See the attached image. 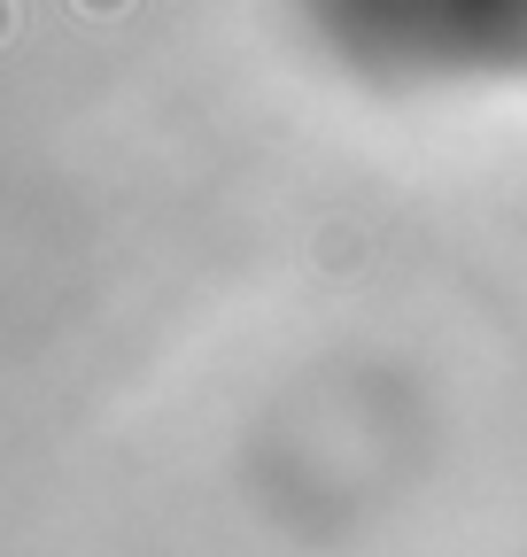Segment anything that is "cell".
Returning a JSON list of instances; mask_svg holds the SVG:
<instances>
[{
  "mask_svg": "<svg viewBox=\"0 0 527 557\" xmlns=\"http://www.w3.org/2000/svg\"><path fill=\"white\" fill-rule=\"evenodd\" d=\"M86 9H117V0H86Z\"/></svg>",
  "mask_w": 527,
  "mask_h": 557,
  "instance_id": "1",
  "label": "cell"
},
{
  "mask_svg": "<svg viewBox=\"0 0 527 557\" xmlns=\"http://www.w3.org/2000/svg\"><path fill=\"white\" fill-rule=\"evenodd\" d=\"M0 24H9V9H0Z\"/></svg>",
  "mask_w": 527,
  "mask_h": 557,
  "instance_id": "2",
  "label": "cell"
}]
</instances>
